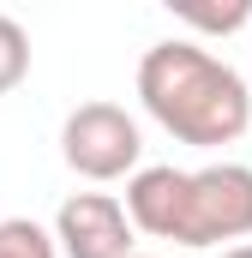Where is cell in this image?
Returning <instances> with one entry per match:
<instances>
[{
	"instance_id": "7a4b0ae2",
	"label": "cell",
	"mask_w": 252,
	"mask_h": 258,
	"mask_svg": "<svg viewBox=\"0 0 252 258\" xmlns=\"http://www.w3.org/2000/svg\"><path fill=\"white\" fill-rule=\"evenodd\" d=\"M120 210L132 234H150V240L240 246L252 240V168L246 162H210V168L150 162L126 180Z\"/></svg>"
},
{
	"instance_id": "277c9868",
	"label": "cell",
	"mask_w": 252,
	"mask_h": 258,
	"mask_svg": "<svg viewBox=\"0 0 252 258\" xmlns=\"http://www.w3.org/2000/svg\"><path fill=\"white\" fill-rule=\"evenodd\" d=\"M54 252L60 258H132V222L114 192H72L54 210Z\"/></svg>"
},
{
	"instance_id": "9c48e42d",
	"label": "cell",
	"mask_w": 252,
	"mask_h": 258,
	"mask_svg": "<svg viewBox=\"0 0 252 258\" xmlns=\"http://www.w3.org/2000/svg\"><path fill=\"white\" fill-rule=\"evenodd\" d=\"M132 258H156V252H132Z\"/></svg>"
},
{
	"instance_id": "52a82bcc",
	"label": "cell",
	"mask_w": 252,
	"mask_h": 258,
	"mask_svg": "<svg viewBox=\"0 0 252 258\" xmlns=\"http://www.w3.org/2000/svg\"><path fill=\"white\" fill-rule=\"evenodd\" d=\"M180 18H186V24H198V30L228 36V30L252 24V6H246V0H228V6H180Z\"/></svg>"
},
{
	"instance_id": "3957f363",
	"label": "cell",
	"mask_w": 252,
	"mask_h": 258,
	"mask_svg": "<svg viewBox=\"0 0 252 258\" xmlns=\"http://www.w3.org/2000/svg\"><path fill=\"white\" fill-rule=\"evenodd\" d=\"M60 156L78 180H132L144 168V132L120 102H78L60 120Z\"/></svg>"
},
{
	"instance_id": "6da1fadb",
	"label": "cell",
	"mask_w": 252,
	"mask_h": 258,
	"mask_svg": "<svg viewBox=\"0 0 252 258\" xmlns=\"http://www.w3.org/2000/svg\"><path fill=\"white\" fill-rule=\"evenodd\" d=\"M138 102L174 144L222 150L252 126V90L228 60H216L198 42H150L138 54Z\"/></svg>"
},
{
	"instance_id": "8992f818",
	"label": "cell",
	"mask_w": 252,
	"mask_h": 258,
	"mask_svg": "<svg viewBox=\"0 0 252 258\" xmlns=\"http://www.w3.org/2000/svg\"><path fill=\"white\" fill-rule=\"evenodd\" d=\"M24 72H30V36H24V24H18V18H6V12H0V96H6V90H18V84H24Z\"/></svg>"
},
{
	"instance_id": "5b68a950",
	"label": "cell",
	"mask_w": 252,
	"mask_h": 258,
	"mask_svg": "<svg viewBox=\"0 0 252 258\" xmlns=\"http://www.w3.org/2000/svg\"><path fill=\"white\" fill-rule=\"evenodd\" d=\"M0 258H60L54 252V234L30 216H6L0 222Z\"/></svg>"
},
{
	"instance_id": "ba28073f",
	"label": "cell",
	"mask_w": 252,
	"mask_h": 258,
	"mask_svg": "<svg viewBox=\"0 0 252 258\" xmlns=\"http://www.w3.org/2000/svg\"><path fill=\"white\" fill-rule=\"evenodd\" d=\"M222 258H252V240H240V246H222Z\"/></svg>"
}]
</instances>
